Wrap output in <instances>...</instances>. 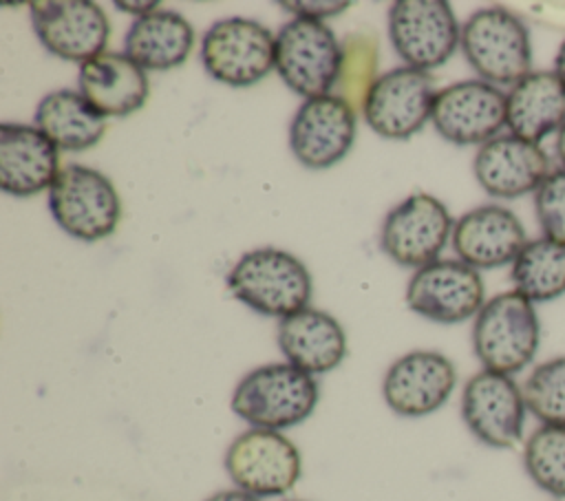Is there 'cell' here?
Instances as JSON below:
<instances>
[{
    "label": "cell",
    "instance_id": "6da1fadb",
    "mask_svg": "<svg viewBox=\"0 0 565 501\" xmlns=\"http://www.w3.org/2000/svg\"><path fill=\"white\" fill-rule=\"evenodd\" d=\"M320 388L313 375L289 362H271L243 375L230 406L252 428L278 430L302 424L318 406Z\"/></svg>",
    "mask_w": 565,
    "mask_h": 501
},
{
    "label": "cell",
    "instance_id": "7a4b0ae2",
    "mask_svg": "<svg viewBox=\"0 0 565 501\" xmlns=\"http://www.w3.org/2000/svg\"><path fill=\"white\" fill-rule=\"evenodd\" d=\"M227 287L252 311L280 320L309 307L313 291L305 263L278 247L243 254L227 274Z\"/></svg>",
    "mask_w": 565,
    "mask_h": 501
},
{
    "label": "cell",
    "instance_id": "3957f363",
    "mask_svg": "<svg viewBox=\"0 0 565 501\" xmlns=\"http://www.w3.org/2000/svg\"><path fill=\"white\" fill-rule=\"evenodd\" d=\"M541 347V320L519 291H501L486 300L472 324V349L486 371L516 375Z\"/></svg>",
    "mask_w": 565,
    "mask_h": 501
},
{
    "label": "cell",
    "instance_id": "277c9868",
    "mask_svg": "<svg viewBox=\"0 0 565 501\" xmlns=\"http://www.w3.org/2000/svg\"><path fill=\"white\" fill-rule=\"evenodd\" d=\"M470 68L488 84L514 86L532 73V40L525 22L505 7L475 11L459 42Z\"/></svg>",
    "mask_w": 565,
    "mask_h": 501
},
{
    "label": "cell",
    "instance_id": "5b68a950",
    "mask_svg": "<svg viewBox=\"0 0 565 501\" xmlns=\"http://www.w3.org/2000/svg\"><path fill=\"white\" fill-rule=\"evenodd\" d=\"M49 210L68 236L95 243L115 232L121 218V199L104 172L68 163L49 190Z\"/></svg>",
    "mask_w": 565,
    "mask_h": 501
},
{
    "label": "cell",
    "instance_id": "8992f818",
    "mask_svg": "<svg viewBox=\"0 0 565 501\" xmlns=\"http://www.w3.org/2000/svg\"><path fill=\"white\" fill-rule=\"evenodd\" d=\"M342 62V42L320 20L294 18L276 35L274 68L300 97L329 95L335 88Z\"/></svg>",
    "mask_w": 565,
    "mask_h": 501
},
{
    "label": "cell",
    "instance_id": "52a82bcc",
    "mask_svg": "<svg viewBox=\"0 0 565 501\" xmlns=\"http://www.w3.org/2000/svg\"><path fill=\"white\" fill-rule=\"evenodd\" d=\"M225 472L238 490L258 499L287 494L302 475L298 446L278 430L249 428L225 450Z\"/></svg>",
    "mask_w": 565,
    "mask_h": 501
},
{
    "label": "cell",
    "instance_id": "ba28073f",
    "mask_svg": "<svg viewBox=\"0 0 565 501\" xmlns=\"http://www.w3.org/2000/svg\"><path fill=\"white\" fill-rule=\"evenodd\" d=\"M276 35L249 18H225L214 22L201 42L205 73L234 88L258 84L271 68Z\"/></svg>",
    "mask_w": 565,
    "mask_h": 501
},
{
    "label": "cell",
    "instance_id": "9c48e42d",
    "mask_svg": "<svg viewBox=\"0 0 565 501\" xmlns=\"http://www.w3.org/2000/svg\"><path fill=\"white\" fill-rule=\"evenodd\" d=\"M388 38L404 66H444L461 42V26L444 0H397L388 9Z\"/></svg>",
    "mask_w": 565,
    "mask_h": 501
},
{
    "label": "cell",
    "instance_id": "30bf717a",
    "mask_svg": "<svg viewBox=\"0 0 565 501\" xmlns=\"http://www.w3.org/2000/svg\"><path fill=\"white\" fill-rule=\"evenodd\" d=\"M527 413L523 386L512 375L481 369L463 384L461 419L488 448H514L523 439Z\"/></svg>",
    "mask_w": 565,
    "mask_h": 501
},
{
    "label": "cell",
    "instance_id": "8fae6325",
    "mask_svg": "<svg viewBox=\"0 0 565 501\" xmlns=\"http://www.w3.org/2000/svg\"><path fill=\"white\" fill-rule=\"evenodd\" d=\"M452 227L455 221L437 196L413 192L384 216L380 247L397 265L419 269L439 260Z\"/></svg>",
    "mask_w": 565,
    "mask_h": 501
},
{
    "label": "cell",
    "instance_id": "7c38bea8",
    "mask_svg": "<svg viewBox=\"0 0 565 501\" xmlns=\"http://www.w3.org/2000/svg\"><path fill=\"white\" fill-rule=\"evenodd\" d=\"M486 296L479 271L459 258H439L415 269L406 285V305L417 316L439 322L459 324L481 311Z\"/></svg>",
    "mask_w": 565,
    "mask_h": 501
},
{
    "label": "cell",
    "instance_id": "4fadbf2b",
    "mask_svg": "<svg viewBox=\"0 0 565 501\" xmlns=\"http://www.w3.org/2000/svg\"><path fill=\"white\" fill-rule=\"evenodd\" d=\"M435 95V82L428 73L397 66L377 77L362 115L375 135L395 141L408 139L430 119Z\"/></svg>",
    "mask_w": 565,
    "mask_h": 501
},
{
    "label": "cell",
    "instance_id": "5bb4252c",
    "mask_svg": "<svg viewBox=\"0 0 565 501\" xmlns=\"http://www.w3.org/2000/svg\"><path fill=\"white\" fill-rule=\"evenodd\" d=\"M508 95L483 79H463L435 95L430 121L455 146H483L505 126Z\"/></svg>",
    "mask_w": 565,
    "mask_h": 501
},
{
    "label": "cell",
    "instance_id": "9a60e30c",
    "mask_svg": "<svg viewBox=\"0 0 565 501\" xmlns=\"http://www.w3.org/2000/svg\"><path fill=\"white\" fill-rule=\"evenodd\" d=\"M31 22L40 44L55 57L88 62L106 53L110 22L90 0H40L31 2Z\"/></svg>",
    "mask_w": 565,
    "mask_h": 501
},
{
    "label": "cell",
    "instance_id": "2e32d148",
    "mask_svg": "<svg viewBox=\"0 0 565 501\" xmlns=\"http://www.w3.org/2000/svg\"><path fill=\"white\" fill-rule=\"evenodd\" d=\"M358 113L338 95L305 99L289 124V148L309 170H327L353 148Z\"/></svg>",
    "mask_w": 565,
    "mask_h": 501
},
{
    "label": "cell",
    "instance_id": "e0dca14e",
    "mask_svg": "<svg viewBox=\"0 0 565 501\" xmlns=\"http://www.w3.org/2000/svg\"><path fill=\"white\" fill-rule=\"evenodd\" d=\"M457 386V369L439 351L417 349L399 355L384 373L382 397L399 417H426L439 411Z\"/></svg>",
    "mask_w": 565,
    "mask_h": 501
},
{
    "label": "cell",
    "instance_id": "ac0fdd59",
    "mask_svg": "<svg viewBox=\"0 0 565 501\" xmlns=\"http://www.w3.org/2000/svg\"><path fill=\"white\" fill-rule=\"evenodd\" d=\"M472 170L483 192L494 199H519L536 192L552 172L541 143L525 141L512 132L497 135L479 146Z\"/></svg>",
    "mask_w": 565,
    "mask_h": 501
},
{
    "label": "cell",
    "instance_id": "d6986e66",
    "mask_svg": "<svg viewBox=\"0 0 565 501\" xmlns=\"http://www.w3.org/2000/svg\"><path fill=\"white\" fill-rule=\"evenodd\" d=\"M452 249L461 263L479 269L512 265L527 243L519 216L503 205H479L455 221Z\"/></svg>",
    "mask_w": 565,
    "mask_h": 501
},
{
    "label": "cell",
    "instance_id": "ffe728a7",
    "mask_svg": "<svg viewBox=\"0 0 565 501\" xmlns=\"http://www.w3.org/2000/svg\"><path fill=\"white\" fill-rule=\"evenodd\" d=\"M57 150L35 124H0V188L20 199L51 190L60 174Z\"/></svg>",
    "mask_w": 565,
    "mask_h": 501
},
{
    "label": "cell",
    "instance_id": "44dd1931",
    "mask_svg": "<svg viewBox=\"0 0 565 501\" xmlns=\"http://www.w3.org/2000/svg\"><path fill=\"white\" fill-rule=\"evenodd\" d=\"M278 347L289 364L309 375H322L342 364L347 333L331 313L305 307L280 320Z\"/></svg>",
    "mask_w": 565,
    "mask_h": 501
},
{
    "label": "cell",
    "instance_id": "7402d4cb",
    "mask_svg": "<svg viewBox=\"0 0 565 501\" xmlns=\"http://www.w3.org/2000/svg\"><path fill=\"white\" fill-rule=\"evenodd\" d=\"M79 93L104 117H128L143 108L150 84L141 66L126 53L106 51L79 64Z\"/></svg>",
    "mask_w": 565,
    "mask_h": 501
},
{
    "label": "cell",
    "instance_id": "603a6c76",
    "mask_svg": "<svg viewBox=\"0 0 565 501\" xmlns=\"http://www.w3.org/2000/svg\"><path fill=\"white\" fill-rule=\"evenodd\" d=\"M505 95V126L525 141L541 143L565 124V86L554 71H532Z\"/></svg>",
    "mask_w": 565,
    "mask_h": 501
},
{
    "label": "cell",
    "instance_id": "cb8c5ba5",
    "mask_svg": "<svg viewBox=\"0 0 565 501\" xmlns=\"http://www.w3.org/2000/svg\"><path fill=\"white\" fill-rule=\"evenodd\" d=\"M194 40V29L185 15L159 7L130 24L124 53L143 71H170L190 57Z\"/></svg>",
    "mask_w": 565,
    "mask_h": 501
},
{
    "label": "cell",
    "instance_id": "d4e9b609",
    "mask_svg": "<svg viewBox=\"0 0 565 501\" xmlns=\"http://www.w3.org/2000/svg\"><path fill=\"white\" fill-rule=\"evenodd\" d=\"M33 121L66 152L88 150L106 132V117L97 113L79 90L71 88L46 93L35 108Z\"/></svg>",
    "mask_w": 565,
    "mask_h": 501
},
{
    "label": "cell",
    "instance_id": "484cf974",
    "mask_svg": "<svg viewBox=\"0 0 565 501\" xmlns=\"http://www.w3.org/2000/svg\"><path fill=\"white\" fill-rule=\"evenodd\" d=\"M514 291L530 302H550L565 294V245L545 236L527 241L512 263Z\"/></svg>",
    "mask_w": 565,
    "mask_h": 501
},
{
    "label": "cell",
    "instance_id": "4316f807",
    "mask_svg": "<svg viewBox=\"0 0 565 501\" xmlns=\"http://www.w3.org/2000/svg\"><path fill=\"white\" fill-rule=\"evenodd\" d=\"M377 35L353 31L342 40V62L335 82V95L342 97L355 113H362L373 84L377 82Z\"/></svg>",
    "mask_w": 565,
    "mask_h": 501
},
{
    "label": "cell",
    "instance_id": "83f0119b",
    "mask_svg": "<svg viewBox=\"0 0 565 501\" xmlns=\"http://www.w3.org/2000/svg\"><path fill=\"white\" fill-rule=\"evenodd\" d=\"M530 481L556 501H565V428L541 424L523 444Z\"/></svg>",
    "mask_w": 565,
    "mask_h": 501
},
{
    "label": "cell",
    "instance_id": "f1b7e54d",
    "mask_svg": "<svg viewBox=\"0 0 565 501\" xmlns=\"http://www.w3.org/2000/svg\"><path fill=\"white\" fill-rule=\"evenodd\" d=\"M523 395L541 424L565 428V355L536 364L523 382Z\"/></svg>",
    "mask_w": 565,
    "mask_h": 501
},
{
    "label": "cell",
    "instance_id": "f546056e",
    "mask_svg": "<svg viewBox=\"0 0 565 501\" xmlns=\"http://www.w3.org/2000/svg\"><path fill=\"white\" fill-rule=\"evenodd\" d=\"M534 210L543 236L565 245V168L552 170L539 185Z\"/></svg>",
    "mask_w": 565,
    "mask_h": 501
},
{
    "label": "cell",
    "instance_id": "4dcf8cb0",
    "mask_svg": "<svg viewBox=\"0 0 565 501\" xmlns=\"http://www.w3.org/2000/svg\"><path fill=\"white\" fill-rule=\"evenodd\" d=\"M282 9L291 11L296 18H307V20H320L322 18H329V15H338L342 13L344 9H349V2H307V0H300V2H280Z\"/></svg>",
    "mask_w": 565,
    "mask_h": 501
},
{
    "label": "cell",
    "instance_id": "1f68e13d",
    "mask_svg": "<svg viewBox=\"0 0 565 501\" xmlns=\"http://www.w3.org/2000/svg\"><path fill=\"white\" fill-rule=\"evenodd\" d=\"M205 501H260V499L249 494V492H245V490L232 488V490H218V492L210 494Z\"/></svg>",
    "mask_w": 565,
    "mask_h": 501
},
{
    "label": "cell",
    "instance_id": "d6a6232c",
    "mask_svg": "<svg viewBox=\"0 0 565 501\" xmlns=\"http://www.w3.org/2000/svg\"><path fill=\"white\" fill-rule=\"evenodd\" d=\"M115 7L124 9L128 13H135L137 18H141V15L159 9V2H128V0H124V2H115Z\"/></svg>",
    "mask_w": 565,
    "mask_h": 501
},
{
    "label": "cell",
    "instance_id": "836d02e7",
    "mask_svg": "<svg viewBox=\"0 0 565 501\" xmlns=\"http://www.w3.org/2000/svg\"><path fill=\"white\" fill-rule=\"evenodd\" d=\"M554 73L561 79V84L565 86V40L558 46V53H556V60H554Z\"/></svg>",
    "mask_w": 565,
    "mask_h": 501
},
{
    "label": "cell",
    "instance_id": "e575fe53",
    "mask_svg": "<svg viewBox=\"0 0 565 501\" xmlns=\"http://www.w3.org/2000/svg\"><path fill=\"white\" fill-rule=\"evenodd\" d=\"M556 157L561 161V168H565V124L556 132Z\"/></svg>",
    "mask_w": 565,
    "mask_h": 501
},
{
    "label": "cell",
    "instance_id": "d590c367",
    "mask_svg": "<svg viewBox=\"0 0 565 501\" xmlns=\"http://www.w3.org/2000/svg\"><path fill=\"white\" fill-rule=\"evenodd\" d=\"M287 501H300V499H287Z\"/></svg>",
    "mask_w": 565,
    "mask_h": 501
}]
</instances>
